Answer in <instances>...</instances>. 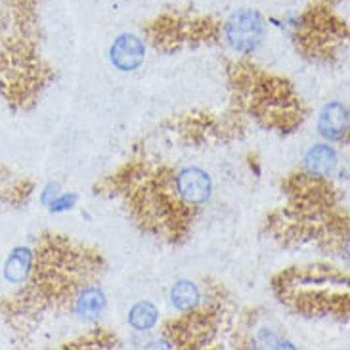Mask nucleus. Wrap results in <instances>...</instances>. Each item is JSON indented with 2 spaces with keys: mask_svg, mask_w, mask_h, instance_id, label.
Listing matches in <instances>:
<instances>
[{
  "mask_svg": "<svg viewBox=\"0 0 350 350\" xmlns=\"http://www.w3.org/2000/svg\"><path fill=\"white\" fill-rule=\"evenodd\" d=\"M318 133L327 142H341L349 134V107L342 102H329L318 117Z\"/></svg>",
  "mask_w": 350,
  "mask_h": 350,
  "instance_id": "nucleus-4",
  "label": "nucleus"
},
{
  "mask_svg": "<svg viewBox=\"0 0 350 350\" xmlns=\"http://www.w3.org/2000/svg\"><path fill=\"white\" fill-rule=\"evenodd\" d=\"M33 262H35V253L31 247H14L8 258L4 260V268H2L4 280L14 285L25 284L33 272Z\"/></svg>",
  "mask_w": 350,
  "mask_h": 350,
  "instance_id": "nucleus-7",
  "label": "nucleus"
},
{
  "mask_svg": "<svg viewBox=\"0 0 350 350\" xmlns=\"http://www.w3.org/2000/svg\"><path fill=\"white\" fill-rule=\"evenodd\" d=\"M304 172L312 178H329L335 174L339 167V155L337 150L329 144H316L312 146L303 159Z\"/></svg>",
  "mask_w": 350,
  "mask_h": 350,
  "instance_id": "nucleus-6",
  "label": "nucleus"
},
{
  "mask_svg": "<svg viewBox=\"0 0 350 350\" xmlns=\"http://www.w3.org/2000/svg\"><path fill=\"white\" fill-rule=\"evenodd\" d=\"M107 299L104 289L100 285L88 284L79 289V293L73 299V312L85 323H96L105 312Z\"/></svg>",
  "mask_w": 350,
  "mask_h": 350,
  "instance_id": "nucleus-5",
  "label": "nucleus"
},
{
  "mask_svg": "<svg viewBox=\"0 0 350 350\" xmlns=\"http://www.w3.org/2000/svg\"><path fill=\"white\" fill-rule=\"evenodd\" d=\"M172 188L182 205L199 207L213 196V178L199 167H186L172 178Z\"/></svg>",
  "mask_w": 350,
  "mask_h": 350,
  "instance_id": "nucleus-2",
  "label": "nucleus"
},
{
  "mask_svg": "<svg viewBox=\"0 0 350 350\" xmlns=\"http://www.w3.org/2000/svg\"><path fill=\"white\" fill-rule=\"evenodd\" d=\"M109 62L115 69L131 73L146 62V44L134 33H121L109 48Z\"/></svg>",
  "mask_w": 350,
  "mask_h": 350,
  "instance_id": "nucleus-3",
  "label": "nucleus"
},
{
  "mask_svg": "<svg viewBox=\"0 0 350 350\" xmlns=\"http://www.w3.org/2000/svg\"><path fill=\"white\" fill-rule=\"evenodd\" d=\"M129 323L136 332H152L159 323V308L150 301H140L129 310Z\"/></svg>",
  "mask_w": 350,
  "mask_h": 350,
  "instance_id": "nucleus-9",
  "label": "nucleus"
},
{
  "mask_svg": "<svg viewBox=\"0 0 350 350\" xmlns=\"http://www.w3.org/2000/svg\"><path fill=\"white\" fill-rule=\"evenodd\" d=\"M77 201H79V196L73 193V191H66V193H57L56 198L50 201L48 205V211L50 213H66V211H71V208L77 207Z\"/></svg>",
  "mask_w": 350,
  "mask_h": 350,
  "instance_id": "nucleus-10",
  "label": "nucleus"
},
{
  "mask_svg": "<svg viewBox=\"0 0 350 350\" xmlns=\"http://www.w3.org/2000/svg\"><path fill=\"white\" fill-rule=\"evenodd\" d=\"M57 193H59V184L57 182H48L44 189H42V193H40V201H42V205H50V201L56 198Z\"/></svg>",
  "mask_w": 350,
  "mask_h": 350,
  "instance_id": "nucleus-11",
  "label": "nucleus"
},
{
  "mask_svg": "<svg viewBox=\"0 0 350 350\" xmlns=\"http://www.w3.org/2000/svg\"><path fill=\"white\" fill-rule=\"evenodd\" d=\"M171 299L172 308L180 314H188L198 310L199 303H201V291L196 282H189V280H178L174 282L171 287Z\"/></svg>",
  "mask_w": 350,
  "mask_h": 350,
  "instance_id": "nucleus-8",
  "label": "nucleus"
},
{
  "mask_svg": "<svg viewBox=\"0 0 350 350\" xmlns=\"http://www.w3.org/2000/svg\"><path fill=\"white\" fill-rule=\"evenodd\" d=\"M224 40L237 54L249 56L258 50L266 37V19L253 8L237 10L224 23Z\"/></svg>",
  "mask_w": 350,
  "mask_h": 350,
  "instance_id": "nucleus-1",
  "label": "nucleus"
}]
</instances>
